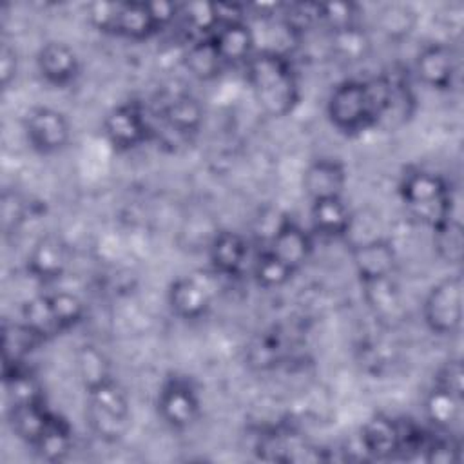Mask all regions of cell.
<instances>
[{"label": "cell", "mask_w": 464, "mask_h": 464, "mask_svg": "<svg viewBox=\"0 0 464 464\" xmlns=\"http://www.w3.org/2000/svg\"><path fill=\"white\" fill-rule=\"evenodd\" d=\"M348 181V170L341 160L319 158L306 165L303 172V190L310 201L341 198Z\"/></svg>", "instance_id": "9a60e30c"}, {"label": "cell", "mask_w": 464, "mask_h": 464, "mask_svg": "<svg viewBox=\"0 0 464 464\" xmlns=\"http://www.w3.org/2000/svg\"><path fill=\"white\" fill-rule=\"evenodd\" d=\"M406 431L395 419L377 413L361 428V444L375 459H392L404 450Z\"/></svg>", "instance_id": "e0dca14e"}, {"label": "cell", "mask_w": 464, "mask_h": 464, "mask_svg": "<svg viewBox=\"0 0 464 464\" xmlns=\"http://www.w3.org/2000/svg\"><path fill=\"white\" fill-rule=\"evenodd\" d=\"M69 266V248L56 234H45L34 241L27 254V272L40 283L58 281Z\"/></svg>", "instance_id": "8fae6325"}, {"label": "cell", "mask_w": 464, "mask_h": 464, "mask_svg": "<svg viewBox=\"0 0 464 464\" xmlns=\"http://www.w3.org/2000/svg\"><path fill=\"white\" fill-rule=\"evenodd\" d=\"M36 71L49 85L63 89L80 76V58L76 51L63 42H45L36 53Z\"/></svg>", "instance_id": "30bf717a"}, {"label": "cell", "mask_w": 464, "mask_h": 464, "mask_svg": "<svg viewBox=\"0 0 464 464\" xmlns=\"http://www.w3.org/2000/svg\"><path fill=\"white\" fill-rule=\"evenodd\" d=\"M352 265L362 285L392 279L397 266V254L388 239H370L352 246Z\"/></svg>", "instance_id": "9c48e42d"}, {"label": "cell", "mask_w": 464, "mask_h": 464, "mask_svg": "<svg viewBox=\"0 0 464 464\" xmlns=\"http://www.w3.org/2000/svg\"><path fill=\"white\" fill-rule=\"evenodd\" d=\"M158 33L160 27L150 13L149 2H118L114 36L143 42Z\"/></svg>", "instance_id": "ffe728a7"}, {"label": "cell", "mask_w": 464, "mask_h": 464, "mask_svg": "<svg viewBox=\"0 0 464 464\" xmlns=\"http://www.w3.org/2000/svg\"><path fill=\"white\" fill-rule=\"evenodd\" d=\"M170 312L183 321H196L207 315L212 306L210 288L192 276L176 277L167 288Z\"/></svg>", "instance_id": "7c38bea8"}, {"label": "cell", "mask_w": 464, "mask_h": 464, "mask_svg": "<svg viewBox=\"0 0 464 464\" xmlns=\"http://www.w3.org/2000/svg\"><path fill=\"white\" fill-rule=\"evenodd\" d=\"M156 410L169 428L183 431L198 422L201 415V399L190 379L172 375L160 386Z\"/></svg>", "instance_id": "8992f818"}, {"label": "cell", "mask_w": 464, "mask_h": 464, "mask_svg": "<svg viewBox=\"0 0 464 464\" xmlns=\"http://www.w3.org/2000/svg\"><path fill=\"white\" fill-rule=\"evenodd\" d=\"M102 130L107 143L120 152L138 149L156 136V129L143 107L136 102H125L112 107L103 118Z\"/></svg>", "instance_id": "52a82bcc"}, {"label": "cell", "mask_w": 464, "mask_h": 464, "mask_svg": "<svg viewBox=\"0 0 464 464\" xmlns=\"http://www.w3.org/2000/svg\"><path fill=\"white\" fill-rule=\"evenodd\" d=\"M433 384L448 388L450 392L464 397V372H462L460 357H451L444 361L435 373Z\"/></svg>", "instance_id": "74e56055"}, {"label": "cell", "mask_w": 464, "mask_h": 464, "mask_svg": "<svg viewBox=\"0 0 464 464\" xmlns=\"http://www.w3.org/2000/svg\"><path fill=\"white\" fill-rule=\"evenodd\" d=\"M74 444L71 424L58 413H53L49 424L38 437V440L31 446L44 460L60 462L67 459Z\"/></svg>", "instance_id": "cb8c5ba5"}, {"label": "cell", "mask_w": 464, "mask_h": 464, "mask_svg": "<svg viewBox=\"0 0 464 464\" xmlns=\"http://www.w3.org/2000/svg\"><path fill=\"white\" fill-rule=\"evenodd\" d=\"M399 196L406 210L431 230L453 218V196L448 181L431 170L411 169L402 174Z\"/></svg>", "instance_id": "3957f363"}, {"label": "cell", "mask_w": 464, "mask_h": 464, "mask_svg": "<svg viewBox=\"0 0 464 464\" xmlns=\"http://www.w3.org/2000/svg\"><path fill=\"white\" fill-rule=\"evenodd\" d=\"M163 129L181 140H190L203 125V105L190 92H178L160 107Z\"/></svg>", "instance_id": "2e32d148"}, {"label": "cell", "mask_w": 464, "mask_h": 464, "mask_svg": "<svg viewBox=\"0 0 464 464\" xmlns=\"http://www.w3.org/2000/svg\"><path fill=\"white\" fill-rule=\"evenodd\" d=\"M310 223L315 234L328 239H341L352 228L350 207L341 198L310 201Z\"/></svg>", "instance_id": "d6986e66"}, {"label": "cell", "mask_w": 464, "mask_h": 464, "mask_svg": "<svg viewBox=\"0 0 464 464\" xmlns=\"http://www.w3.org/2000/svg\"><path fill=\"white\" fill-rule=\"evenodd\" d=\"M0 216H2V230L4 236L16 234L27 219V203L20 192L14 188H5L2 192L0 203Z\"/></svg>", "instance_id": "8d00e7d4"}, {"label": "cell", "mask_w": 464, "mask_h": 464, "mask_svg": "<svg viewBox=\"0 0 464 464\" xmlns=\"http://www.w3.org/2000/svg\"><path fill=\"white\" fill-rule=\"evenodd\" d=\"M332 47L339 58L346 62H357V60H364L370 49V40L362 31V27L355 25V27L332 33Z\"/></svg>", "instance_id": "e575fe53"}, {"label": "cell", "mask_w": 464, "mask_h": 464, "mask_svg": "<svg viewBox=\"0 0 464 464\" xmlns=\"http://www.w3.org/2000/svg\"><path fill=\"white\" fill-rule=\"evenodd\" d=\"M419 80L433 91L453 89L459 74V58L451 45L433 42L424 45L415 58Z\"/></svg>", "instance_id": "ba28073f"}, {"label": "cell", "mask_w": 464, "mask_h": 464, "mask_svg": "<svg viewBox=\"0 0 464 464\" xmlns=\"http://www.w3.org/2000/svg\"><path fill=\"white\" fill-rule=\"evenodd\" d=\"M85 419H87V424L92 430V433L100 440L111 442V444L121 440L130 426V419L120 417L107 410H102V408L94 406L92 402H87V406H85Z\"/></svg>", "instance_id": "83f0119b"}, {"label": "cell", "mask_w": 464, "mask_h": 464, "mask_svg": "<svg viewBox=\"0 0 464 464\" xmlns=\"http://www.w3.org/2000/svg\"><path fill=\"white\" fill-rule=\"evenodd\" d=\"M377 25L390 38H404L417 25V13L406 4H388L379 11Z\"/></svg>", "instance_id": "1f68e13d"}, {"label": "cell", "mask_w": 464, "mask_h": 464, "mask_svg": "<svg viewBox=\"0 0 464 464\" xmlns=\"http://www.w3.org/2000/svg\"><path fill=\"white\" fill-rule=\"evenodd\" d=\"M47 297L60 332H67L85 319L87 306L76 294L67 290H56L53 294H47Z\"/></svg>", "instance_id": "f546056e"}, {"label": "cell", "mask_w": 464, "mask_h": 464, "mask_svg": "<svg viewBox=\"0 0 464 464\" xmlns=\"http://www.w3.org/2000/svg\"><path fill=\"white\" fill-rule=\"evenodd\" d=\"M44 343L34 332H31L22 321L4 323V366L22 364L25 355Z\"/></svg>", "instance_id": "4316f807"}, {"label": "cell", "mask_w": 464, "mask_h": 464, "mask_svg": "<svg viewBox=\"0 0 464 464\" xmlns=\"http://www.w3.org/2000/svg\"><path fill=\"white\" fill-rule=\"evenodd\" d=\"M431 232H433V248L437 256L450 265H459L462 261V250H464L462 225L455 218H450Z\"/></svg>", "instance_id": "f1b7e54d"}, {"label": "cell", "mask_w": 464, "mask_h": 464, "mask_svg": "<svg viewBox=\"0 0 464 464\" xmlns=\"http://www.w3.org/2000/svg\"><path fill=\"white\" fill-rule=\"evenodd\" d=\"M462 399L460 395L433 384L424 397V413L430 424L439 431H451L462 413Z\"/></svg>", "instance_id": "7402d4cb"}, {"label": "cell", "mask_w": 464, "mask_h": 464, "mask_svg": "<svg viewBox=\"0 0 464 464\" xmlns=\"http://www.w3.org/2000/svg\"><path fill=\"white\" fill-rule=\"evenodd\" d=\"M179 16H183L185 25L196 34V38L210 36L219 22L216 4H185L179 5Z\"/></svg>", "instance_id": "836d02e7"}, {"label": "cell", "mask_w": 464, "mask_h": 464, "mask_svg": "<svg viewBox=\"0 0 464 464\" xmlns=\"http://www.w3.org/2000/svg\"><path fill=\"white\" fill-rule=\"evenodd\" d=\"M254 279L261 288L272 290V288H281L285 286L295 272L288 268L283 261H279L268 248H265L254 261L252 265Z\"/></svg>", "instance_id": "4dcf8cb0"}, {"label": "cell", "mask_w": 464, "mask_h": 464, "mask_svg": "<svg viewBox=\"0 0 464 464\" xmlns=\"http://www.w3.org/2000/svg\"><path fill=\"white\" fill-rule=\"evenodd\" d=\"M295 274L308 263L314 252L312 234L294 219H283L266 246Z\"/></svg>", "instance_id": "4fadbf2b"}, {"label": "cell", "mask_w": 464, "mask_h": 464, "mask_svg": "<svg viewBox=\"0 0 464 464\" xmlns=\"http://www.w3.org/2000/svg\"><path fill=\"white\" fill-rule=\"evenodd\" d=\"M210 40L225 65H246L257 53L256 34L246 20H230L218 25Z\"/></svg>", "instance_id": "5bb4252c"}, {"label": "cell", "mask_w": 464, "mask_h": 464, "mask_svg": "<svg viewBox=\"0 0 464 464\" xmlns=\"http://www.w3.org/2000/svg\"><path fill=\"white\" fill-rule=\"evenodd\" d=\"M245 71L252 96L266 116L285 118L295 111L301 100L299 78L283 53L257 49Z\"/></svg>", "instance_id": "7a4b0ae2"}, {"label": "cell", "mask_w": 464, "mask_h": 464, "mask_svg": "<svg viewBox=\"0 0 464 464\" xmlns=\"http://www.w3.org/2000/svg\"><path fill=\"white\" fill-rule=\"evenodd\" d=\"M183 63H185L187 71L201 82H208V80L218 78L219 72L225 67V63L221 62L210 36L196 38L187 47V51L183 54Z\"/></svg>", "instance_id": "d4e9b609"}, {"label": "cell", "mask_w": 464, "mask_h": 464, "mask_svg": "<svg viewBox=\"0 0 464 464\" xmlns=\"http://www.w3.org/2000/svg\"><path fill=\"white\" fill-rule=\"evenodd\" d=\"M53 413L54 411L45 406L44 399L7 408V419L13 433L27 446H33L38 440Z\"/></svg>", "instance_id": "44dd1931"}, {"label": "cell", "mask_w": 464, "mask_h": 464, "mask_svg": "<svg viewBox=\"0 0 464 464\" xmlns=\"http://www.w3.org/2000/svg\"><path fill=\"white\" fill-rule=\"evenodd\" d=\"M74 366L85 393L114 379L109 357L102 348L91 343L78 346L74 353Z\"/></svg>", "instance_id": "603a6c76"}, {"label": "cell", "mask_w": 464, "mask_h": 464, "mask_svg": "<svg viewBox=\"0 0 464 464\" xmlns=\"http://www.w3.org/2000/svg\"><path fill=\"white\" fill-rule=\"evenodd\" d=\"M422 317L430 332L453 335L462 323V277L459 274L439 279L426 294Z\"/></svg>", "instance_id": "5b68a950"}, {"label": "cell", "mask_w": 464, "mask_h": 464, "mask_svg": "<svg viewBox=\"0 0 464 464\" xmlns=\"http://www.w3.org/2000/svg\"><path fill=\"white\" fill-rule=\"evenodd\" d=\"M20 321L31 330L34 332L42 341H47L60 332L51 304H49V297L47 294H38L29 297L24 304H22V312H20Z\"/></svg>", "instance_id": "484cf974"}, {"label": "cell", "mask_w": 464, "mask_h": 464, "mask_svg": "<svg viewBox=\"0 0 464 464\" xmlns=\"http://www.w3.org/2000/svg\"><path fill=\"white\" fill-rule=\"evenodd\" d=\"M426 451V460L428 462H440V464H448V462H457L459 457V444H455L453 440H435L424 446Z\"/></svg>", "instance_id": "ab89813d"}, {"label": "cell", "mask_w": 464, "mask_h": 464, "mask_svg": "<svg viewBox=\"0 0 464 464\" xmlns=\"http://www.w3.org/2000/svg\"><path fill=\"white\" fill-rule=\"evenodd\" d=\"M22 129L29 147L42 154H60L71 143L72 129L69 118L49 105L29 107L22 120Z\"/></svg>", "instance_id": "277c9868"}, {"label": "cell", "mask_w": 464, "mask_h": 464, "mask_svg": "<svg viewBox=\"0 0 464 464\" xmlns=\"http://www.w3.org/2000/svg\"><path fill=\"white\" fill-rule=\"evenodd\" d=\"M16 76H18V53L7 40H2V49H0L2 89L4 91L11 89V85L16 82Z\"/></svg>", "instance_id": "f35d334b"}, {"label": "cell", "mask_w": 464, "mask_h": 464, "mask_svg": "<svg viewBox=\"0 0 464 464\" xmlns=\"http://www.w3.org/2000/svg\"><path fill=\"white\" fill-rule=\"evenodd\" d=\"M208 259L216 274L236 277L248 261V241L234 230H219L208 246Z\"/></svg>", "instance_id": "ac0fdd59"}, {"label": "cell", "mask_w": 464, "mask_h": 464, "mask_svg": "<svg viewBox=\"0 0 464 464\" xmlns=\"http://www.w3.org/2000/svg\"><path fill=\"white\" fill-rule=\"evenodd\" d=\"M401 87V82L388 76L343 80L326 100V116L339 132L346 136L362 134L377 127L397 107V100L404 94Z\"/></svg>", "instance_id": "6da1fadb"}, {"label": "cell", "mask_w": 464, "mask_h": 464, "mask_svg": "<svg viewBox=\"0 0 464 464\" xmlns=\"http://www.w3.org/2000/svg\"><path fill=\"white\" fill-rule=\"evenodd\" d=\"M87 402H92L94 406L107 410L111 413H116L120 417L130 419V404H129L127 393L116 379L87 392Z\"/></svg>", "instance_id": "d590c367"}, {"label": "cell", "mask_w": 464, "mask_h": 464, "mask_svg": "<svg viewBox=\"0 0 464 464\" xmlns=\"http://www.w3.org/2000/svg\"><path fill=\"white\" fill-rule=\"evenodd\" d=\"M315 20L330 29V33L343 31L348 27L361 25V7L350 2H334V4H314Z\"/></svg>", "instance_id": "d6a6232c"}]
</instances>
